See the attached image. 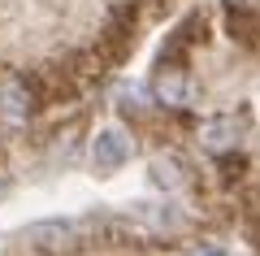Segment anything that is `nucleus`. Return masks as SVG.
I'll return each mask as SVG.
<instances>
[{"mask_svg":"<svg viewBox=\"0 0 260 256\" xmlns=\"http://www.w3.org/2000/svg\"><path fill=\"white\" fill-rule=\"evenodd\" d=\"M195 139H200V148H204V152L230 156L234 148L243 144V122H239V118H208V122H200Z\"/></svg>","mask_w":260,"mask_h":256,"instance_id":"nucleus-1","label":"nucleus"},{"mask_svg":"<svg viewBox=\"0 0 260 256\" xmlns=\"http://www.w3.org/2000/svg\"><path fill=\"white\" fill-rule=\"evenodd\" d=\"M126 161H130V139L121 135L117 126L100 130V135L91 139V169L95 174H113V169H121Z\"/></svg>","mask_w":260,"mask_h":256,"instance_id":"nucleus-2","label":"nucleus"},{"mask_svg":"<svg viewBox=\"0 0 260 256\" xmlns=\"http://www.w3.org/2000/svg\"><path fill=\"white\" fill-rule=\"evenodd\" d=\"M30 113H35V92L26 87V78H18V74H5L0 78V122H26Z\"/></svg>","mask_w":260,"mask_h":256,"instance_id":"nucleus-3","label":"nucleus"},{"mask_svg":"<svg viewBox=\"0 0 260 256\" xmlns=\"http://www.w3.org/2000/svg\"><path fill=\"white\" fill-rule=\"evenodd\" d=\"M152 92H156V100L160 104H169V109H178V104H186V74L178 70V65H165L160 61V70H156V82H152Z\"/></svg>","mask_w":260,"mask_h":256,"instance_id":"nucleus-4","label":"nucleus"},{"mask_svg":"<svg viewBox=\"0 0 260 256\" xmlns=\"http://www.w3.org/2000/svg\"><path fill=\"white\" fill-rule=\"evenodd\" d=\"M152 178H156L160 187H178L182 183V165H178L174 156H156V161H152Z\"/></svg>","mask_w":260,"mask_h":256,"instance_id":"nucleus-5","label":"nucleus"},{"mask_svg":"<svg viewBox=\"0 0 260 256\" xmlns=\"http://www.w3.org/2000/svg\"><path fill=\"white\" fill-rule=\"evenodd\" d=\"M204 256H225V252H221V247H213V252H204Z\"/></svg>","mask_w":260,"mask_h":256,"instance_id":"nucleus-6","label":"nucleus"}]
</instances>
